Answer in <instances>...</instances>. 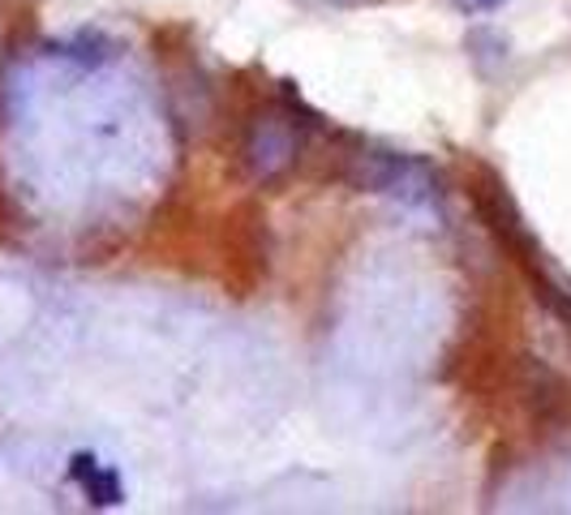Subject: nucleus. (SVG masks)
Returning a JSON list of instances; mask_svg holds the SVG:
<instances>
[{
    "mask_svg": "<svg viewBox=\"0 0 571 515\" xmlns=\"http://www.w3.org/2000/svg\"><path fill=\"white\" fill-rule=\"evenodd\" d=\"M297 155H301V129H297V120L288 112L267 108V112H258L249 120V129L241 138V168L258 185L280 181L288 168L297 163Z\"/></svg>",
    "mask_w": 571,
    "mask_h": 515,
    "instance_id": "1",
    "label": "nucleus"
},
{
    "mask_svg": "<svg viewBox=\"0 0 571 515\" xmlns=\"http://www.w3.org/2000/svg\"><path fill=\"white\" fill-rule=\"evenodd\" d=\"M516 391L525 396L537 421H563L568 417V383L532 357H520L516 365Z\"/></svg>",
    "mask_w": 571,
    "mask_h": 515,
    "instance_id": "2",
    "label": "nucleus"
},
{
    "mask_svg": "<svg viewBox=\"0 0 571 515\" xmlns=\"http://www.w3.org/2000/svg\"><path fill=\"white\" fill-rule=\"evenodd\" d=\"M405 159L408 155H391V151H357L344 163V181L362 194H391Z\"/></svg>",
    "mask_w": 571,
    "mask_h": 515,
    "instance_id": "3",
    "label": "nucleus"
},
{
    "mask_svg": "<svg viewBox=\"0 0 571 515\" xmlns=\"http://www.w3.org/2000/svg\"><path fill=\"white\" fill-rule=\"evenodd\" d=\"M439 194V176L430 172V163L425 159H405V168H400V176H396V185H391V199L400 202H430Z\"/></svg>",
    "mask_w": 571,
    "mask_h": 515,
    "instance_id": "4",
    "label": "nucleus"
},
{
    "mask_svg": "<svg viewBox=\"0 0 571 515\" xmlns=\"http://www.w3.org/2000/svg\"><path fill=\"white\" fill-rule=\"evenodd\" d=\"M82 490H86V498L95 507H117L121 503V476L112 473V469H95V473L82 481Z\"/></svg>",
    "mask_w": 571,
    "mask_h": 515,
    "instance_id": "5",
    "label": "nucleus"
},
{
    "mask_svg": "<svg viewBox=\"0 0 571 515\" xmlns=\"http://www.w3.org/2000/svg\"><path fill=\"white\" fill-rule=\"evenodd\" d=\"M95 469H99V464H95V455H74V469H69V473H74V481H86Z\"/></svg>",
    "mask_w": 571,
    "mask_h": 515,
    "instance_id": "6",
    "label": "nucleus"
},
{
    "mask_svg": "<svg viewBox=\"0 0 571 515\" xmlns=\"http://www.w3.org/2000/svg\"><path fill=\"white\" fill-rule=\"evenodd\" d=\"M503 0H473V9H498Z\"/></svg>",
    "mask_w": 571,
    "mask_h": 515,
    "instance_id": "7",
    "label": "nucleus"
}]
</instances>
